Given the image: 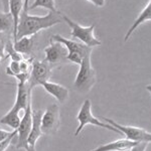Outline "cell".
Masks as SVG:
<instances>
[{"instance_id": "6da1fadb", "label": "cell", "mask_w": 151, "mask_h": 151, "mask_svg": "<svg viewBox=\"0 0 151 151\" xmlns=\"http://www.w3.org/2000/svg\"><path fill=\"white\" fill-rule=\"evenodd\" d=\"M63 21L60 12L50 11L47 15H30L28 11L22 10L19 17L16 40L23 36H32L43 29H47ZM14 40V41H15Z\"/></svg>"}, {"instance_id": "7a4b0ae2", "label": "cell", "mask_w": 151, "mask_h": 151, "mask_svg": "<svg viewBox=\"0 0 151 151\" xmlns=\"http://www.w3.org/2000/svg\"><path fill=\"white\" fill-rule=\"evenodd\" d=\"M97 83V74L91 62V55H87L80 65L79 72L74 82L75 90L81 94H86L92 90Z\"/></svg>"}, {"instance_id": "3957f363", "label": "cell", "mask_w": 151, "mask_h": 151, "mask_svg": "<svg viewBox=\"0 0 151 151\" xmlns=\"http://www.w3.org/2000/svg\"><path fill=\"white\" fill-rule=\"evenodd\" d=\"M60 16H62L63 21H65L70 27V35L73 36V38H77L82 43H84L85 45L90 47H99V45H102L101 40H99L94 35V24L91 26H83L80 23L70 19L69 16L65 15V14L60 13Z\"/></svg>"}, {"instance_id": "277c9868", "label": "cell", "mask_w": 151, "mask_h": 151, "mask_svg": "<svg viewBox=\"0 0 151 151\" xmlns=\"http://www.w3.org/2000/svg\"><path fill=\"white\" fill-rule=\"evenodd\" d=\"M77 120L79 121V126H78L77 130L75 132V136L79 135L86 125H94L97 126V127H101L107 129L109 131H113V132L121 134V132L118 129H116L115 127H113L112 125L106 122H102V121H100L99 119H97L93 115V113H92V103L90 100H86L83 103L81 109H80L79 113L77 115Z\"/></svg>"}, {"instance_id": "5b68a950", "label": "cell", "mask_w": 151, "mask_h": 151, "mask_svg": "<svg viewBox=\"0 0 151 151\" xmlns=\"http://www.w3.org/2000/svg\"><path fill=\"white\" fill-rule=\"evenodd\" d=\"M52 67L47 60H33L31 64L30 78L28 81L29 91L36 86H41L43 83L50 81Z\"/></svg>"}, {"instance_id": "8992f818", "label": "cell", "mask_w": 151, "mask_h": 151, "mask_svg": "<svg viewBox=\"0 0 151 151\" xmlns=\"http://www.w3.org/2000/svg\"><path fill=\"white\" fill-rule=\"evenodd\" d=\"M104 122L110 124L113 127L118 129L121 132L122 135H125V138L127 140L133 141V142H146L150 143L151 142V133L146 131L145 129L135 127V126H125V125H120L114 120L109 118H103Z\"/></svg>"}, {"instance_id": "52a82bcc", "label": "cell", "mask_w": 151, "mask_h": 151, "mask_svg": "<svg viewBox=\"0 0 151 151\" xmlns=\"http://www.w3.org/2000/svg\"><path fill=\"white\" fill-rule=\"evenodd\" d=\"M60 113L58 105L52 104L47 107L41 117V131L45 135H52L60 128Z\"/></svg>"}, {"instance_id": "ba28073f", "label": "cell", "mask_w": 151, "mask_h": 151, "mask_svg": "<svg viewBox=\"0 0 151 151\" xmlns=\"http://www.w3.org/2000/svg\"><path fill=\"white\" fill-rule=\"evenodd\" d=\"M31 127H32V107H31V100L28 102L27 107L25 109L22 118H21L20 124L17 131V143H16V148L17 149H28V137L30 134Z\"/></svg>"}, {"instance_id": "9c48e42d", "label": "cell", "mask_w": 151, "mask_h": 151, "mask_svg": "<svg viewBox=\"0 0 151 151\" xmlns=\"http://www.w3.org/2000/svg\"><path fill=\"white\" fill-rule=\"evenodd\" d=\"M50 45L45 48V60L50 65H53L67 60L68 55H69L67 47L63 43L52 40H50Z\"/></svg>"}, {"instance_id": "30bf717a", "label": "cell", "mask_w": 151, "mask_h": 151, "mask_svg": "<svg viewBox=\"0 0 151 151\" xmlns=\"http://www.w3.org/2000/svg\"><path fill=\"white\" fill-rule=\"evenodd\" d=\"M50 40L63 43V45L67 47L69 53H79V55H83V57H86L87 55H92L93 47H87L84 43L77 42V41H75L73 40H68V38L64 37V36H62L60 35H52Z\"/></svg>"}, {"instance_id": "8fae6325", "label": "cell", "mask_w": 151, "mask_h": 151, "mask_svg": "<svg viewBox=\"0 0 151 151\" xmlns=\"http://www.w3.org/2000/svg\"><path fill=\"white\" fill-rule=\"evenodd\" d=\"M42 110H32V127H31L30 134L27 140L28 147H35L37 140L43 135L41 131V117H42Z\"/></svg>"}, {"instance_id": "7c38bea8", "label": "cell", "mask_w": 151, "mask_h": 151, "mask_svg": "<svg viewBox=\"0 0 151 151\" xmlns=\"http://www.w3.org/2000/svg\"><path fill=\"white\" fill-rule=\"evenodd\" d=\"M41 86L45 90L47 93L52 95V97H55L60 104H64L65 102L69 99V96H70L69 90H68V88L63 86V85L47 81V82L43 83Z\"/></svg>"}, {"instance_id": "4fadbf2b", "label": "cell", "mask_w": 151, "mask_h": 151, "mask_svg": "<svg viewBox=\"0 0 151 151\" xmlns=\"http://www.w3.org/2000/svg\"><path fill=\"white\" fill-rule=\"evenodd\" d=\"M24 112H25V110H21L17 106L13 105V107L8 111V113H6L0 119V124H4V125L9 126L13 130H16L18 128L19 124H20Z\"/></svg>"}, {"instance_id": "5bb4252c", "label": "cell", "mask_w": 151, "mask_h": 151, "mask_svg": "<svg viewBox=\"0 0 151 151\" xmlns=\"http://www.w3.org/2000/svg\"><path fill=\"white\" fill-rule=\"evenodd\" d=\"M136 144H137V142H133V141L124 138V139H119L114 141V142L101 145L91 151H129Z\"/></svg>"}, {"instance_id": "9a60e30c", "label": "cell", "mask_w": 151, "mask_h": 151, "mask_svg": "<svg viewBox=\"0 0 151 151\" xmlns=\"http://www.w3.org/2000/svg\"><path fill=\"white\" fill-rule=\"evenodd\" d=\"M149 20H151V0H149V2L147 3L146 7L141 11L139 16L135 19V21H134V23L131 25V27H129L128 31L125 35V37H124V40L127 41L129 38L131 37V35H133L134 31L139 27L141 24H143L144 22H146V21H149Z\"/></svg>"}, {"instance_id": "2e32d148", "label": "cell", "mask_w": 151, "mask_h": 151, "mask_svg": "<svg viewBox=\"0 0 151 151\" xmlns=\"http://www.w3.org/2000/svg\"><path fill=\"white\" fill-rule=\"evenodd\" d=\"M24 7V0H9V13L11 14L13 18V38L15 40L17 35V27L19 22V17L23 10Z\"/></svg>"}, {"instance_id": "e0dca14e", "label": "cell", "mask_w": 151, "mask_h": 151, "mask_svg": "<svg viewBox=\"0 0 151 151\" xmlns=\"http://www.w3.org/2000/svg\"><path fill=\"white\" fill-rule=\"evenodd\" d=\"M14 50L21 55H28L30 53L33 47V40L32 36H23L13 42Z\"/></svg>"}, {"instance_id": "ac0fdd59", "label": "cell", "mask_w": 151, "mask_h": 151, "mask_svg": "<svg viewBox=\"0 0 151 151\" xmlns=\"http://www.w3.org/2000/svg\"><path fill=\"white\" fill-rule=\"evenodd\" d=\"M13 18L9 12L0 11V33L6 35L9 31L13 33Z\"/></svg>"}, {"instance_id": "d6986e66", "label": "cell", "mask_w": 151, "mask_h": 151, "mask_svg": "<svg viewBox=\"0 0 151 151\" xmlns=\"http://www.w3.org/2000/svg\"><path fill=\"white\" fill-rule=\"evenodd\" d=\"M37 7H42V8H45L52 12H58L55 0H35V2L28 6V10L35 9Z\"/></svg>"}, {"instance_id": "ffe728a7", "label": "cell", "mask_w": 151, "mask_h": 151, "mask_svg": "<svg viewBox=\"0 0 151 151\" xmlns=\"http://www.w3.org/2000/svg\"><path fill=\"white\" fill-rule=\"evenodd\" d=\"M4 52L7 53V57H9L11 58V60H14V62H21L22 60H24L23 55H21V53H19L18 52H16V50H14L13 42H12L10 40H8L6 41Z\"/></svg>"}, {"instance_id": "44dd1931", "label": "cell", "mask_w": 151, "mask_h": 151, "mask_svg": "<svg viewBox=\"0 0 151 151\" xmlns=\"http://www.w3.org/2000/svg\"><path fill=\"white\" fill-rule=\"evenodd\" d=\"M6 74L11 77H15L16 75L20 74V67H19V62H14L11 60L9 65L6 69Z\"/></svg>"}, {"instance_id": "7402d4cb", "label": "cell", "mask_w": 151, "mask_h": 151, "mask_svg": "<svg viewBox=\"0 0 151 151\" xmlns=\"http://www.w3.org/2000/svg\"><path fill=\"white\" fill-rule=\"evenodd\" d=\"M16 134H17V131L14 130L10 137H8L6 140H4V141H2V142H0V151H5L6 148H8V146L10 145L11 141L13 140L14 137L16 136Z\"/></svg>"}, {"instance_id": "603a6c76", "label": "cell", "mask_w": 151, "mask_h": 151, "mask_svg": "<svg viewBox=\"0 0 151 151\" xmlns=\"http://www.w3.org/2000/svg\"><path fill=\"white\" fill-rule=\"evenodd\" d=\"M6 40H5V35L0 33V64L4 60V50H5V45H6Z\"/></svg>"}, {"instance_id": "cb8c5ba5", "label": "cell", "mask_w": 151, "mask_h": 151, "mask_svg": "<svg viewBox=\"0 0 151 151\" xmlns=\"http://www.w3.org/2000/svg\"><path fill=\"white\" fill-rule=\"evenodd\" d=\"M19 67H20V73H30L31 70V65L26 60L19 62Z\"/></svg>"}, {"instance_id": "d4e9b609", "label": "cell", "mask_w": 151, "mask_h": 151, "mask_svg": "<svg viewBox=\"0 0 151 151\" xmlns=\"http://www.w3.org/2000/svg\"><path fill=\"white\" fill-rule=\"evenodd\" d=\"M147 145H148V143H146V142H139L136 145H134L130 149V151H146Z\"/></svg>"}, {"instance_id": "484cf974", "label": "cell", "mask_w": 151, "mask_h": 151, "mask_svg": "<svg viewBox=\"0 0 151 151\" xmlns=\"http://www.w3.org/2000/svg\"><path fill=\"white\" fill-rule=\"evenodd\" d=\"M13 131L10 132V131H6V130H4V129L0 128V142H2V141L6 140L8 137H10L12 135V133H13Z\"/></svg>"}, {"instance_id": "4316f807", "label": "cell", "mask_w": 151, "mask_h": 151, "mask_svg": "<svg viewBox=\"0 0 151 151\" xmlns=\"http://www.w3.org/2000/svg\"><path fill=\"white\" fill-rule=\"evenodd\" d=\"M88 1L98 7H103L105 5V3H106V0H88Z\"/></svg>"}, {"instance_id": "83f0119b", "label": "cell", "mask_w": 151, "mask_h": 151, "mask_svg": "<svg viewBox=\"0 0 151 151\" xmlns=\"http://www.w3.org/2000/svg\"><path fill=\"white\" fill-rule=\"evenodd\" d=\"M4 12H9V0H1Z\"/></svg>"}, {"instance_id": "f1b7e54d", "label": "cell", "mask_w": 151, "mask_h": 151, "mask_svg": "<svg viewBox=\"0 0 151 151\" xmlns=\"http://www.w3.org/2000/svg\"><path fill=\"white\" fill-rule=\"evenodd\" d=\"M28 6H29V0H24V7H23V10L28 11Z\"/></svg>"}, {"instance_id": "f546056e", "label": "cell", "mask_w": 151, "mask_h": 151, "mask_svg": "<svg viewBox=\"0 0 151 151\" xmlns=\"http://www.w3.org/2000/svg\"><path fill=\"white\" fill-rule=\"evenodd\" d=\"M145 89L147 90V91L149 92L150 95H151V85H148V86H146V87H145Z\"/></svg>"}, {"instance_id": "4dcf8cb0", "label": "cell", "mask_w": 151, "mask_h": 151, "mask_svg": "<svg viewBox=\"0 0 151 151\" xmlns=\"http://www.w3.org/2000/svg\"><path fill=\"white\" fill-rule=\"evenodd\" d=\"M25 151H35V147H28V149H26Z\"/></svg>"}]
</instances>
